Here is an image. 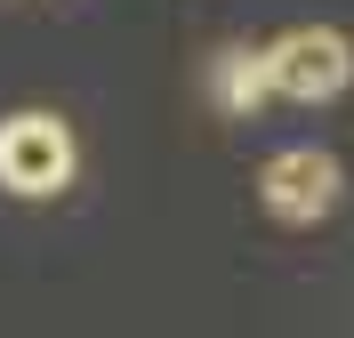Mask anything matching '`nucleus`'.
Segmentation results:
<instances>
[{
  "label": "nucleus",
  "instance_id": "1",
  "mask_svg": "<svg viewBox=\"0 0 354 338\" xmlns=\"http://www.w3.org/2000/svg\"><path fill=\"white\" fill-rule=\"evenodd\" d=\"M73 161H81V145H73V129L57 113H8V121H0V185H8V194H24V202L65 194Z\"/></svg>",
  "mask_w": 354,
  "mask_h": 338
},
{
  "label": "nucleus",
  "instance_id": "4",
  "mask_svg": "<svg viewBox=\"0 0 354 338\" xmlns=\"http://www.w3.org/2000/svg\"><path fill=\"white\" fill-rule=\"evenodd\" d=\"M274 97V65H266V48H225L218 57V105L225 113H258Z\"/></svg>",
  "mask_w": 354,
  "mask_h": 338
},
{
  "label": "nucleus",
  "instance_id": "2",
  "mask_svg": "<svg viewBox=\"0 0 354 338\" xmlns=\"http://www.w3.org/2000/svg\"><path fill=\"white\" fill-rule=\"evenodd\" d=\"M266 65H274V97L322 105V97H338L354 81V48H346V32H330V24H298V32H282V41L266 48Z\"/></svg>",
  "mask_w": 354,
  "mask_h": 338
},
{
  "label": "nucleus",
  "instance_id": "3",
  "mask_svg": "<svg viewBox=\"0 0 354 338\" xmlns=\"http://www.w3.org/2000/svg\"><path fill=\"white\" fill-rule=\"evenodd\" d=\"M258 194H266V209H274L282 225H314V218H330V209H338V161L314 153V145H290V153L266 161Z\"/></svg>",
  "mask_w": 354,
  "mask_h": 338
}]
</instances>
